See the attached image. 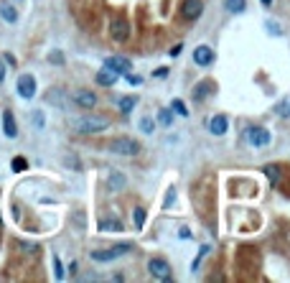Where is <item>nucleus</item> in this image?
<instances>
[{
	"label": "nucleus",
	"mask_w": 290,
	"mask_h": 283,
	"mask_svg": "<svg viewBox=\"0 0 290 283\" xmlns=\"http://www.w3.org/2000/svg\"><path fill=\"white\" fill-rule=\"evenodd\" d=\"M72 128L77 130V133H82V136L102 133V130L107 128V120H102V118H74L72 120Z\"/></svg>",
	"instance_id": "obj_1"
},
{
	"label": "nucleus",
	"mask_w": 290,
	"mask_h": 283,
	"mask_svg": "<svg viewBox=\"0 0 290 283\" xmlns=\"http://www.w3.org/2000/svg\"><path fill=\"white\" fill-rule=\"evenodd\" d=\"M130 250H132L130 243H120V245L107 248V250H92V260H95V263H109V260H115L120 255H127Z\"/></svg>",
	"instance_id": "obj_2"
},
{
	"label": "nucleus",
	"mask_w": 290,
	"mask_h": 283,
	"mask_svg": "<svg viewBox=\"0 0 290 283\" xmlns=\"http://www.w3.org/2000/svg\"><path fill=\"white\" fill-rule=\"evenodd\" d=\"M109 150L117 153V156H138L140 153V143L132 141V138H112Z\"/></svg>",
	"instance_id": "obj_3"
},
{
	"label": "nucleus",
	"mask_w": 290,
	"mask_h": 283,
	"mask_svg": "<svg viewBox=\"0 0 290 283\" xmlns=\"http://www.w3.org/2000/svg\"><path fill=\"white\" fill-rule=\"evenodd\" d=\"M148 271H150V276H153V278H158V281H171V278H173L168 260H163V258H150Z\"/></svg>",
	"instance_id": "obj_4"
},
{
	"label": "nucleus",
	"mask_w": 290,
	"mask_h": 283,
	"mask_svg": "<svg viewBox=\"0 0 290 283\" xmlns=\"http://www.w3.org/2000/svg\"><path fill=\"white\" fill-rule=\"evenodd\" d=\"M18 95L23 100L36 97V77L33 74H20L18 77Z\"/></svg>",
	"instance_id": "obj_5"
},
{
	"label": "nucleus",
	"mask_w": 290,
	"mask_h": 283,
	"mask_svg": "<svg viewBox=\"0 0 290 283\" xmlns=\"http://www.w3.org/2000/svg\"><path fill=\"white\" fill-rule=\"evenodd\" d=\"M69 100H72L74 105H79V107H95V105H97V95L89 92V90H77V92L69 95Z\"/></svg>",
	"instance_id": "obj_6"
},
{
	"label": "nucleus",
	"mask_w": 290,
	"mask_h": 283,
	"mask_svg": "<svg viewBox=\"0 0 290 283\" xmlns=\"http://www.w3.org/2000/svg\"><path fill=\"white\" fill-rule=\"evenodd\" d=\"M104 67L112 69L115 74H127V69L132 67V64H130L127 56H109V59H104Z\"/></svg>",
	"instance_id": "obj_7"
},
{
	"label": "nucleus",
	"mask_w": 290,
	"mask_h": 283,
	"mask_svg": "<svg viewBox=\"0 0 290 283\" xmlns=\"http://www.w3.org/2000/svg\"><path fill=\"white\" fill-rule=\"evenodd\" d=\"M181 13H184L186 20H196L198 15L204 13V3H201V0H186L184 8H181Z\"/></svg>",
	"instance_id": "obj_8"
},
{
	"label": "nucleus",
	"mask_w": 290,
	"mask_h": 283,
	"mask_svg": "<svg viewBox=\"0 0 290 283\" xmlns=\"http://www.w3.org/2000/svg\"><path fill=\"white\" fill-rule=\"evenodd\" d=\"M247 141L255 145V148H265L267 143H270V133H267L265 128H252L247 133Z\"/></svg>",
	"instance_id": "obj_9"
},
{
	"label": "nucleus",
	"mask_w": 290,
	"mask_h": 283,
	"mask_svg": "<svg viewBox=\"0 0 290 283\" xmlns=\"http://www.w3.org/2000/svg\"><path fill=\"white\" fill-rule=\"evenodd\" d=\"M193 61L198 64V67H209V64L214 61L211 46H196V49H193Z\"/></svg>",
	"instance_id": "obj_10"
},
{
	"label": "nucleus",
	"mask_w": 290,
	"mask_h": 283,
	"mask_svg": "<svg viewBox=\"0 0 290 283\" xmlns=\"http://www.w3.org/2000/svg\"><path fill=\"white\" fill-rule=\"evenodd\" d=\"M127 33H130V28H127V23H125V20H112V23H109V36H112L115 41H127Z\"/></svg>",
	"instance_id": "obj_11"
},
{
	"label": "nucleus",
	"mask_w": 290,
	"mask_h": 283,
	"mask_svg": "<svg viewBox=\"0 0 290 283\" xmlns=\"http://www.w3.org/2000/svg\"><path fill=\"white\" fill-rule=\"evenodd\" d=\"M117 79H120V74H115L112 69H107V67H102L97 72V84H102V87H115Z\"/></svg>",
	"instance_id": "obj_12"
},
{
	"label": "nucleus",
	"mask_w": 290,
	"mask_h": 283,
	"mask_svg": "<svg viewBox=\"0 0 290 283\" xmlns=\"http://www.w3.org/2000/svg\"><path fill=\"white\" fill-rule=\"evenodd\" d=\"M227 128H229L227 115H216V118H211V123H209V130H211L214 136H224V133H227Z\"/></svg>",
	"instance_id": "obj_13"
},
{
	"label": "nucleus",
	"mask_w": 290,
	"mask_h": 283,
	"mask_svg": "<svg viewBox=\"0 0 290 283\" xmlns=\"http://www.w3.org/2000/svg\"><path fill=\"white\" fill-rule=\"evenodd\" d=\"M3 133H5L8 138H15V136H18V125H15V118H13L10 110L3 113Z\"/></svg>",
	"instance_id": "obj_14"
},
{
	"label": "nucleus",
	"mask_w": 290,
	"mask_h": 283,
	"mask_svg": "<svg viewBox=\"0 0 290 283\" xmlns=\"http://www.w3.org/2000/svg\"><path fill=\"white\" fill-rule=\"evenodd\" d=\"M97 227L102 232H122V222L117 220V217H104V220H99Z\"/></svg>",
	"instance_id": "obj_15"
},
{
	"label": "nucleus",
	"mask_w": 290,
	"mask_h": 283,
	"mask_svg": "<svg viewBox=\"0 0 290 283\" xmlns=\"http://www.w3.org/2000/svg\"><path fill=\"white\" fill-rule=\"evenodd\" d=\"M265 173H267V179H270V184H273V186H275V184H280V179H283L280 166H265Z\"/></svg>",
	"instance_id": "obj_16"
},
{
	"label": "nucleus",
	"mask_w": 290,
	"mask_h": 283,
	"mask_svg": "<svg viewBox=\"0 0 290 283\" xmlns=\"http://www.w3.org/2000/svg\"><path fill=\"white\" fill-rule=\"evenodd\" d=\"M125 184H127V179L122 176V173H112V176H109V189H112V191L125 189Z\"/></svg>",
	"instance_id": "obj_17"
},
{
	"label": "nucleus",
	"mask_w": 290,
	"mask_h": 283,
	"mask_svg": "<svg viewBox=\"0 0 290 283\" xmlns=\"http://www.w3.org/2000/svg\"><path fill=\"white\" fill-rule=\"evenodd\" d=\"M0 15H3V20H8V23H15L18 20V10L13 5H3L0 8Z\"/></svg>",
	"instance_id": "obj_18"
},
{
	"label": "nucleus",
	"mask_w": 290,
	"mask_h": 283,
	"mask_svg": "<svg viewBox=\"0 0 290 283\" xmlns=\"http://www.w3.org/2000/svg\"><path fill=\"white\" fill-rule=\"evenodd\" d=\"M135 102H138L135 97H122V100H120V113H122V115L132 113V107H135Z\"/></svg>",
	"instance_id": "obj_19"
},
{
	"label": "nucleus",
	"mask_w": 290,
	"mask_h": 283,
	"mask_svg": "<svg viewBox=\"0 0 290 283\" xmlns=\"http://www.w3.org/2000/svg\"><path fill=\"white\" fill-rule=\"evenodd\" d=\"M275 113H278L280 118H290V97H285L283 102H278V107H275Z\"/></svg>",
	"instance_id": "obj_20"
},
{
	"label": "nucleus",
	"mask_w": 290,
	"mask_h": 283,
	"mask_svg": "<svg viewBox=\"0 0 290 283\" xmlns=\"http://www.w3.org/2000/svg\"><path fill=\"white\" fill-rule=\"evenodd\" d=\"M224 5L229 13H242L244 10V0H224Z\"/></svg>",
	"instance_id": "obj_21"
},
{
	"label": "nucleus",
	"mask_w": 290,
	"mask_h": 283,
	"mask_svg": "<svg viewBox=\"0 0 290 283\" xmlns=\"http://www.w3.org/2000/svg\"><path fill=\"white\" fill-rule=\"evenodd\" d=\"M209 90H211V84L209 82H201V84H198V90L193 92V100H204L209 95Z\"/></svg>",
	"instance_id": "obj_22"
},
{
	"label": "nucleus",
	"mask_w": 290,
	"mask_h": 283,
	"mask_svg": "<svg viewBox=\"0 0 290 283\" xmlns=\"http://www.w3.org/2000/svg\"><path fill=\"white\" fill-rule=\"evenodd\" d=\"M10 166H13V171H15V173H20V171H26V168H28V161H26L23 156H15Z\"/></svg>",
	"instance_id": "obj_23"
},
{
	"label": "nucleus",
	"mask_w": 290,
	"mask_h": 283,
	"mask_svg": "<svg viewBox=\"0 0 290 283\" xmlns=\"http://www.w3.org/2000/svg\"><path fill=\"white\" fill-rule=\"evenodd\" d=\"M173 113H176V115H181V118L189 115V107L184 105V100H173Z\"/></svg>",
	"instance_id": "obj_24"
},
{
	"label": "nucleus",
	"mask_w": 290,
	"mask_h": 283,
	"mask_svg": "<svg viewBox=\"0 0 290 283\" xmlns=\"http://www.w3.org/2000/svg\"><path fill=\"white\" fill-rule=\"evenodd\" d=\"M31 120H33V125L41 130L43 125H46V118H43V113L41 110H36V113H31Z\"/></svg>",
	"instance_id": "obj_25"
},
{
	"label": "nucleus",
	"mask_w": 290,
	"mask_h": 283,
	"mask_svg": "<svg viewBox=\"0 0 290 283\" xmlns=\"http://www.w3.org/2000/svg\"><path fill=\"white\" fill-rule=\"evenodd\" d=\"M158 120L168 128V125H173V113H171V110H161V113H158Z\"/></svg>",
	"instance_id": "obj_26"
},
{
	"label": "nucleus",
	"mask_w": 290,
	"mask_h": 283,
	"mask_svg": "<svg viewBox=\"0 0 290 283\" xmlns=\"http://www.w3.org/2000/svg\"><path fill=\"white\" fill-rule=\"evenodd\" d=\"M153 128H155V120L153 118H143L140 120V130H143V133H153Z\"/></svg>",
	"instance_id": "obj_27"
},
{
	"label": "nucleus",
	"mask_w": 290,
	"mask_h": 283,
	"mask_svg": "<svg viewBox=\"0 0 290 283\" xmlns=\"http://www.w3.org/2000/svg\"><path fill=\"white\" fill-rule=\"evenodd\" d=\"M143 225H145V209H143V207H138V209H135V227H138V230H143Z\"/></svg>",
	"instance_id": "obj_28"
},
{
	"label": "nucleus",
	"mask_w": 290,
	"mask_h": 283,
	"mask_svg": "<svg viewBox=\"0 0 290 283\" xmlns=\"http://www.w3.org/2000/svg\"><path fill=\"white\" fill-rule=\"evenodd\" d=\"M49 61H51V64H64V54H61V51H51V54H49Z\"/></svg>",
	"instance_id": "obj_29"
},
{
	"label": "nucleus",
	"mask_w": 290,
	"mask_h": 283,
	"mask_svg": "<svg viewBox=\"0 0 290 283\" xmlns=\"http://www.w3.org/2000/svg\"><path fill=\"white\" fill-rule=\"evenodd\" d=\"M54 266H56V278L61 281V278H64V268H61V260H59V258H54Z\"/></svg>",
	"instance_id": "obj_30"
},
{
	"label": "nucleus",
	"mask_w": 290,
	"mask_h": 283,
	"mask_svg": "<svg viewBox=\"0 0 290 283\" xmlns=\"http://www.w3.org/2000/svg\"><path fill=\"white\" fill-rule=\"evenodd\" d=\"M127 82H130V84H140L143 79H140V77H135V74H127Z\"/></svg>",
	"instance_id": "obj_31"
},
{
	"label": "nucleus",
	"mask_w": 290,
	"mask_h": 283,
	"mask_svg": "<svg viewBox=\"0 0 290 283\" xmlns=\"http://www.w3.org/2000/svg\"><path fill=\"white\" fill-rule=\"evenodd\" d=\"M0 82H5V64H3V59H0Z\"/></svg>",
	"instance_id": "obj_32"
},
{
	"label": "nucleus",
	"mask_w": 290,
	"mask_h": 283,
	"mask_svg": "<svg viewBox=\"0 0 290 283\" xmlns=\"http://www.w3.org/2000/svg\"><path fill=\"white\" fill-rule=\"evenodd\" d=\"M262 5H273V0H262Z\"/></svg>",
	"instance_id": "obj_33"
}]
</instances>
